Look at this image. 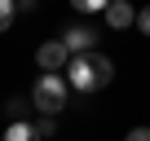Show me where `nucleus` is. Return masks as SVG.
<instances>
[{"instance_id": "obj_1", "label": "nucleus", "mask_w": 150, "mask_h": 141, "mask_svg": "<svg viewBox=\"0 0 150 141\" xmlns=\"http://www.w3.org/2000/svg\"><path fill=\"white\" fill-rule=\"evenodd\" d=\"M110 80H115V66H110V57H102V53H80V57L66 62V84H71L75 93H97V88H106Z\"/></svg>"}, {"instance_id": "obj_2", "label": "nucleus", "mask_w": 150, "mask_h": 141, "mask_svg": "<svg viewBox=\"0 0 150 141\" xmlns=\"http://www.w3.org/2000/svg\"><path fill=\"white\" fill-rule=\"evenodd\" d=\"M66 97H71V84H66V75H57V70H44V75L35 80V88H31V102H35V110L40 115H57V110H66Z\"/></svg>"}, {"instance_id": "obj_3", "label": "nucleus", "mask_w": 150, "mask_h": 141, "mask_svg": "<svg viewBox=\"0 0 150 141\" xmlns=\"http://www.w3.org/2000/svg\"><path fill=\"white\" fill-rule=\"evenodd\" d=\"M35 62H40V70H66L71 53H66V44H62V40H49V44H40V49H35Z\"/></svg>"}, {"instance_id": "obj_4", "label": "nucleus", "mask_w": 150, "mask_h": 141, "mask_svg": "<svg viewBox=\"0 0 150 141\" xmlns=\"http://www.w3.org/2000/svg\"><path fill=\"white\" fill-rule=\"evenodd\" d=\"M62 44H66V53H71V57L93 53V49H97V31H93V27H71V31L62 35Z\"/></svg>"}, {"instance_id": "obj_5", "label": "nucleus", "mask_w": 150, "mask_h": 141, "mask_svg": "<svg viewBox=\"0 0 150 141\" xmlns=\"http://www.w3.org/2000/svg\"><path fill=\"white\" fill-rule=\"evenodd\" d=\"M106 22H110L115 31H124V27L137 22V9L128 5V0H110V5H106Z\"/></svg>"}, {"instance_id": "obj_6", "label": "nucleus", "mask_w": 150, "mask_h": 141, "mask_svg": "<svg viewBox=\"0 0 150 141\" xmlns=\"http://www.w3.org/2000/svg\"><path fill=\"white\" fill-rule=\"evenodd\" d=\"M5 119H9V123H27V102H22V97H9V102H5Z\"/></svg>"}, {"instance_id": "obj_7", "label": "nucleus", "mask_w": 150, "mask_h": 141, "mask_svg": "<svg viewBox=\"0 0 150 141\" xmlns=\"http://www.w3.org/2000/svg\"><path fill=\"white\" fill-rule=\"evenodd\" d=\"M5 141H40V137H35L31 123H9L5 128Z\"/></svg>"}, {"instance_id": "obj_8", "label": "nucleus", "mask_w": 150, "mask_h": 141, "mask_svg": "<svg viewBox=\"0 0 150 141\" xmlns=\"http://www.w3.org/2000/svg\"><path fill=\"white\" fill-rule=\"evenodd\" d=\"M13 13H18V0H0V35L13 27Z\"/></svg>"}, {"instance_id": "obj_9", "label": "nucleus", "mask_w": 150, "mask_h": 141, "mask_svg": "<svg viewBox=\"0 0 150 141\" xmlns=\"http://www.w3.org/2000/svg\"><path fill=\"white\" fill-rule=\"evenodd\" d=\"M71 5L80 9V13H106V5H110V0H71Z\"/></svg>"}, {"instance_id": "obj_10", "label": "nucleus", "mask_w": 150, "mask_h": 141, "mask_svg": "<svg viewBox=\"0 0 150 141\" xmlns=\"http://www.w3.org/2000/svg\"><path fill=\"white\" fill-rule=\"evenodd\" d=\"M31 128H35V137H40V141H44V137H53V132H57V123H53V119H49V115H40V119H35V123H31Z\"/></svg>"}, {"instance_id": "obj_11", "label": "nucleus", "mask_w": 150, "mask_h": 141, "mask_svg": "<svg viewBox=\"0 0 150 141\" xmlns=\"http://www.w3.org/2000/svg\"><path fill=\"white\" fill-rule=\"evenodd\" d=\"M137 27H141V35H150V5H146V9L137 13Z\"/></svg>"}, {"instance_id": "obj_12", "label": "nucleus", "mask_w": 150, "mask_h": 141, "mask_svg": "<svg viewBox=\"0 0 150 141\" xmlns=\"http://www.w3.org/2000/svg\"><path fill=\"white\" fill-rule=\"evenodd\" d=\"M124 141H150V128H132V132H128Z\"/></svg>"}]
</instances>
